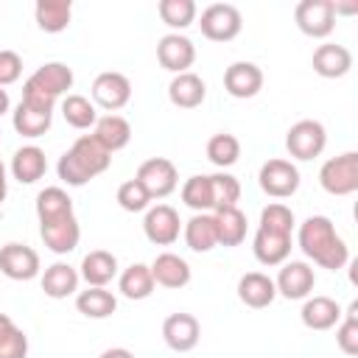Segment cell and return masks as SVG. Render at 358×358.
Instances as JSON below:
<instances>
[{
  "instance_id": "6da1fadb",
  "label": "cell",
  "mask_w": 358,
  "mask_h": 358,
  "mask_svg": "<svg viewBox=\"0 0 358 358\" xmlns=\"http://www.w3.org/2000/svg\"><path fill=\"white\" fill-rule=\"evenodd\" d=\"M39 235L45 246L56 255H70L81 241V227L73 213V199L64 187H45L36 196Z\"/></svg>"
},
{
  "instance_id": "7a4b0ae2",
  "label": "cell",
  "mask_w": 358,
  "mask_h": 358,
  "mask_svg": "<svg viewBox=\"0 0 358 358\" xmlns=\"http://www.w3.org/2000/svg\"><path fill=\"white\" fill-rule=\"evenodd\" d=\"M296 243L305 252V257H310L316 266L327 271H338L350 263V249L327 215L305 218L296 229Z\"/></svg>"
},
{
  "instance_id": "3957f363",
  "label": "cell",
  "mask_w": 358,
  "mask_h": 358,
  "mask_svg": "<svg viewBox=\"0 0 358 358\" xmlns=\"http://www.w3.org/2000/svg\"><path fill=\"white\" fill-rule=\"evenodd\" d=\"M112 162V154L92 137V134H81L56 162V173L67 187H81L90 179H95L98 173H103Z\"/></svg>"
},
{
  "instance_id": "277c9868",
  "label": "cell",
  "mask_w": 358,
  "mask_h": 358,
  "mask_svg": "<svg viewBox=\"0 0 358 358\" xmlns=\"http://www.w3.org/2000/svg\"><path fill=\"white\" fill-rule=\"evenodd\" d=\"M53 106H56V101L39 95V92L22 90V101L11 112V123H14L17 134H22V137H42L50 129Z\"/></svg>"
},
{
  "instance_id": "5b68a950",
  "label": "cell",
  "mask_w": 358,
  "mask_h": 358,
  "mask_svg": "<svg viewBox=\"0 0 358 358\" xmlns=\"http://www.w3.org/2000/svg\"><path fill=\"white\" fill-rule=\"evenodd\" d=\"M319 185L330 196H352L358 190V151L330 157L319 168Z\"/></svg>"
},
{
  "instance_id": "8992f818",
  "label": "cell",
  "mask_w": 358,
  "mask_h": 358,
  "mask_svg": "<svg viewBox=\"0 0 358 358\" xmlns=\"http://www.w3.org/2000/svg\"><path fill=\"white\" fill-rule=\"evenodd\" d=\"M257 182H260V190L271 199H288L299 190V168L291 162V159H266L260 165V173H257Z\"/></svg>"
},
{
  "instance_id": "52a82bcc",
  "label": "cell",
  "mask_w": 358,
  "mask_h": 358,
  "mask_svg": "<svg viewBox=\"0 0 358 358\" xmlns=\"http://www.w3.org/2000/svg\"><path fill=\"white\" fill-rule=\"evenodd\" d=\"M296 28L310 39H324L336 28V8L333 0H299L294 8Z\"/></svg>"
},
{
  "instance_id": "ba28073f",
  "label": "cell",
  "mask_w": 358,
  "mask_h": 358,
  "mask_svg": "<svg viewBox=\"0 0 358 358\" xmlns=\"http://www.w3.org/2000/svg\"><path fill=\"white\" fill-rule=\"evenodd\" d=\"M199 25H201V34L207 39H213V42H229V39H235L241 34L243 17H241L238 6H232V3H213V6H207L201 11Z\"/></svg>"
},
{
  "instance_id": "9c48e42d",
  "label": "cell",
  "mask_w": 358,
  "mask_h": 358,
  "mask_svg": "<svg viewBox=\"0 0 358 358\" xmlns=\"http://www.w3.org/2000/svg\"><path fill=\"white\" fill-rule=\"evenodd\" d=\"M324 145H327V131L319 120L310 117L296 120L285 134V148L294 159H313L324 151Z\"/></svg>"
},
{
  "instance_id": "30bf717a",
  "label": "cell",
  "mask_w": 358,
  "mask_h": 358,
  "mask_svg": "<svg viewBox=\"0 0 358 358\" xmlns=\"http://www.w3.org/2000/svg\"><path fill=\"white\" fill-rule=\"evenodd\" d=\"M70 87H73V70H70L64 62H48V64H42V67H36V70L25 78V84H22V90L39 92V95H45V98H50V101L62 98Z\"/></svg>"
},
{
  "instance_id": "8fae6325",
  "label": "cell",
  "mask_w": 358,
  "mask_h": 358,
  "mask_svg": "<svg viewBox=\"0 0 358 358\" xmlns=\"http://www.w3.org/2000/svg\"><path fill=\"white\" fill-rule=\"evenodd\" d=\"M134 179L148 190L151 199H165V196H171V193L176 190V185H179V171H176V165H173L171 159H165V157H151V159H145V162L137 168V176H134Z\"/></svg>"
},
{
  "instance_id": "7c38bea8",
  "label": "cell",
  "mask_w": 358,
  "mask_h": 358,
  "mask_svg": "<svg viewBox=\"0 0 358 358\" xmlns=\"http://www.w3.org/2000/svg\"><path fill=\"white\" fill-rule=\"evenodd\" d=\"M129 101H131V81L123 73L106 70V73H98L95 76V81H92V103H98L101 109H106L109 115H115Z\"/></svg>"
},
{
  "instance_id": "4fadbf2b",
  "label": "cell",
  "mask_w": 358,
  "mask_h": 358,
  "mask_svg": "<svg viewBox=\"0 0 358 358\" xmlns=\"http://www.w3.org/2000/svg\"><path fill=\"white\" fill-rule=\"evenodd\" d=\"M143 232L157 246L176 243L179 241V232H182L179 213L171 204H154V207H148L145 210V218H143Z\"/></svg>"
},
{
  "instance_id": "5bb4252c",
  "label": "cell",
  "mask_w": 358,
  "mask_h": 358,
  "mask_svg": "<svg viewBox=\"0 0 358 358\" xmlns=\"http://www.w3.org/2000/svg\"><path fill=\"white\" fill-rule=\"evenodd\" d=\"M313 285H316V274L313 266H308L305 260H285L274 280L277 294H282L285 299H308Z\"/></svg>"
},
{
  "instance_id": "9a60e30c",
  "label": "cell",
  "mask_w": 358,
  "mask_h": 358,
  "mask_svg": "<svg viewBox=\"0 0 358 358\" xmlns=\"http://www.w3.org/2000/svg\"><path fill=\"white\" fill-rule=\"evenodd\" d=\"M157 62L165 70H171L173 76L187 73L196 62V45L185 34H165L157 42Z\"/></svg>"
},
{
  "instance_id": "2e32d148",
  "label": "cell",
  "mask_w": 358,
  "mask_h": 358,
  "mask_svg": "<svg viewBox=\"0 0 358 358\" xmlns=\"http://www.w3.org/2000/svg\"><path fill=\"white\" fill-rule=\"evenodd\" d=\"M162 338L173 352H190L201 338V324L193 313H171L162 322Z\"/></svg>"
},
{
  "instance_id": "e0dca14e",
  "label": "cell",
  "mask_w": 358,
  "mask_h": 358,
  "mask_svg": "<svg viewBox=\"0 0 358 358\" xmlns=\"http://www.w3.org/2000/svg\"><path fill=\"white\" fill-rule=\"evenodd\" d=\"M0 274L8 280H34L39 274V255L25 243L0 246Z\"/></svg>"
},
{
  "instance_id": "ac0fdd59",
  "label": "cell",
  "mask_w": 358,
  "mask_h": 358,
  "mask_svg": "<svg viewBox=\"0 0 358 358\" xmlns=\"http://www.w3.org/2000/svg\"><path fill=\"white\" fill-rule=\"evenodd\" d=\"M224 90L232 98H255L263 90V70L255 62H232L224 70Z\"/></svg>"
},
{
  "instance_id": "d6986e66",
  "label": "cell",
  "mask_w": 358,
  "mask_h": 358,
  "mask_svg": "<svg viewBox=\"0 0 358 358\" xmlns=\"http://www.w3.org/2000/svg\"><path fill=\"white\" fill-rule=\"evenodd\" d=\"M148 268H151L154 285H162V288H185L190 282V263L185 257H179L176 252L157 255Z\"/></svg>"
},
{
  "instance_id": "ffe728a7",
  "label": "cell",
  "mask_w": 358,
  "mask_h": 358,
  "mask_svg": "<svg viewBox=\"0 0 358 358\" xmlns=\"http://www.w3.org/2000/svg\"><path fill=\"white\" fill-rule=\"evenodd\" d=\"M168 98H171V103L179 106V109H196V106H201L204 98H207V84H204V78L196 76L193 70L179 73V76H173L171 84H168Z\"/></svg>"
},
{
  "instance_id": "44dd1931",
  "label": "cell",
  "mask_w": 358,
  "mask_h": 358,
  "mask_svg": "<svg viewBox=\"0 0 358 358\" xmlns=\"http://www.w3.org/2000/svg\"><path fill=\"white\" fill-rule=\"evenodd\" d=\"M252 252H255L257 263H263V266H282L291 255V235L257 227L255 241H252Z\"/></svg>"
},
{
  "instance_id": "7402d4cb",
  "label": "cell",
  "mask_w": 358,
  "mask_h": 358,
  "mask_svg": "<svg viewBox=\"0 0 358 358\" xmlns=\"http://www.w3.org/2000/svg\"><path fill=\"white\" fill-rule=\"evenodd\" d=\"M277 296V288H274V280L263 271H246L241 280H238V299L246 305V308H268Z\"/></svg>"
},
{
  "instance_id": "603a6c76",
  "label": "cell",
  "mask_w": 358,
  "mask_h": 358,
  "mask_svg": "<svg viewBox=\"0 0 358 358\" xmlns=\"http://www.w3.org/2000/svg\"><path fill=\"white\" fill-rule=\"evenodd\" d=\"M313 70L322 76V78H341L350 73L352 67V53L344 48V45H336V42H324L313 50V59H310Z\"/></svg>"
},
{
  "instance_id": "cb8c5ba5",
  "label": "cell",
  "mask_w": 358,
  "mask_h": 358,
  "mask_svg": "<svg viewBox=\"0 0 358 358\" xmlns=\"http://www.w3.org/2000/svg\"><path fill=\"white\" fill-rule=\"evenodd\" d=\"M299 319H302V324L308 330H330V327H336L341 322V308H338L336 299L316 294V296L305 299V305L299 310Z\"/></svg>"
},
{
  "instance_id": "d4e9b609",
  "label": "cell",
  "mask_w": 358,
  "mask_h": 358,
  "mask_svg": "<svg viewBox=\"0 0 358 358\" xmlns=\"http://www.w3.org/2000/svg\"><path fill=\"white\" fill-rule=\"evenodd\" d=\"M78 277H81L87 285L106 288V285L117 277V257H115L112 252H106V249H92L90 255H84Z\"/></svg>"
},
{
  "instance_id": "484cf974",
  "label": "cell",
  "mask_w": 358,
  "mask_h": 358,
  "mask_svg": "<svg viewBox=\"0 0 358 358\" xmlns=\"http://www.w3.org/2000/svg\"><path fill=\"white\" fill-rule=\"evenodd\" d=\"M48 171V159H45V151L39 145H22L14 151L11 157V176L20 182V185H34L45 176Z\"/></svg>"
},
{
  "instance_id": "4316f807",
  "label": "cell",
  "mask_w": 358,
  "mask_h": 358,
  "mask_svg": "<svg viewBox=\"0 0 358 358\" xmlns=\"http://www.w3.org/2000/svg\"><path fill=\"white\" fill-rule=\"evenodd\" d=\"M92 137H95L109 154H115V151H120V148L129 145V140H131V126H129V120L120 117V115H103V117L95 120Z\"/></svg>"
},
{
  "instance_id": "83f0119b",
  "label": "cell",
  "mask_w": 358,
  "mask_h": 358,
  "mask_svg": "<svg viewBox=\"0 0 358 358\" xmlns=\"http://www.w3.org/2000/svg\"><path fill=\"white\" fill-rule=\"evenodd\" d=\"M182 235H185L187 249H193V252H210L218 246L213 213H196L193 218H187L182 227Z\"/></svg>"
},
{
  "instance_id": "f1b7e54d",
  "label": "cell",
  "mask_w": 358,
  "mask_h": 358,
  "mask_svg": "<svg viewBox=\"0 0 358 358\" xmlns=\"http://www.w3.org/2000/svg\"><path fill=\"white\" fill-rule=\"evenodd\" d=\"M78 280L81 277L70 263H53L42 274V291L50 299H64V296L78 291Z\"/></svg>"
},
{
  "instance_id": "f546056e",
  "label": "cell",
  "mask_w": 358,
  "mask_h": 358,
  "mask_svg": "<svg viewBox=\"0 0 358 358\" xmlns=\"http://www.w3.org/2000/svg\"><path fill=\"white\" fill-rule=\"evenodd\" d=\"M76 308L81 316L87 319H109L115 310H117V299L112 291L106 288H95V285H87V291H78L76 294Z\"/></svg>"
},
{
  "instance_id": "4dcf8cb0",
  "label": "cell",
  "mask_w": 358,
  "mask_h": 358,
  "mask_svg": "<svg viewBox=\"0 0 358 358\" xmlns=\"http://www.w3.org/2000/svg\"><path fill=\"white\" fill-rule=\"evenodd\" d=\"M34 17L45 34H62L73 20V3L70 0H39L34 8Z\"/></svg>"
},
{
  "instance_id": "1f68e13d",
  "label": "cell",
  "mask_w": 358,
  "mask_h": 358,
  "mask_svg": "<svg viewBox=\"0 0 358 358\" xmlns=\"http://www.w3.org/2000/svg\"><path fill=\"white\" fill-rule=\"evenodd\" d=\"M117 291L126 296V299H148L154 294V277H151V268L145 263H131L129 268L120 271L117 277Z\"/></svg>"
},
{
  "instance_id": "d6a6232c",
  "label": "cell",
  "mask_w": 358,
  "mask_h": 358,
  "mask_svg": "<svg viewBox=\"0 0 358 358\" xmlns=\"http://www.w3.org/2000/svg\"><path fill=\"white\" fill-rule=\"evenodd\" d=\"M215 218V235L218 246H241L246 241V215L238 207H227L213 213Z\"/></svg>"
},
{
  "instance_id": "836d02e7",
  "label": "cell",
  "mask_w": 358,
  "mask_h": 358,
  "mask_svg": "<svg viewBox=\"0 0 358 358\" xmlns=\"http://www.w3.org/2000/svg\"><path fill=\"white\" fill-rule=\"evenodd\" d=\"M62 115L67 120V126L84 131V129H92L95 120H98V112H95V103L87 98V95H78V92H67L64 101H62Z\"/></svg>"
},
{
  "instance_id": "e575fe53",
  "label": "cell",
  "mask_w": 358,
  "mask_h": 358,
  "mask_svg": "<svg viewBox=\"0 0 358 358\" xmlns=\"http://www.w3.org/2000/svg\"><path fill=\"white\" fill-rule=\"evenodd\" d=\"M241 157V140L229 131H218L207 140V159L215 165V168H229L235 165Z\"/></svg>"
},
{
  "instance_id": "d590c367",
  "label": "cell",
  "mask_w": 358,
  "mask_h": 358,
  "mask_svg": "<svg viewBox=\"0 0 358 358\" xmlns=\"http://www.w3.org/2000/svg\"><path fill=\"white\" fill-rule=\"evenodd\" d=\"M157 11H159L162 22L168 28H173V34L185 31L196 20V3L193 0H159Z\"/></svg>"
},
{
  "instance_id": "8d00e7d4",
  "label": "cell",
  "mask_w": 358,
  "mask_h": 358,
  "mask_svg": "<svg viewBox=\"0 0 358 358\" xmlns=\"http://www.w3.org/2000/svg\"><path fill=\"white\" fill-rule=\"evenodd\" d=\"M210 190H213V213L238 207L241 199V182L232 173H210Z\"/></svg>"
},
{
  "instance_id": "74e56055",
  "label": "cell",
  "mask_w": 358,
  "mask_h": 358,
  "mask_svg": "<svg viewBox=\"0 0 358 358\" xmlns=\"http://www.w3.org/2000/svg\"><path fill=\"white\" fill-rule=\"evenodd\" d=\"M182 201L196 210V213H210L213 210V190H210V176L196 173L182 185Z\"/></svg>"
},
{
  "instance_id": "f35d334b",
  "label": "cell",
  "mask_w": 358,
  "mask_h": 358,
  "mask_svg": "<svg viewBox=\"0 0 358 358\" xmlns=\"http://www.w3.org/2000/svg\"><path fill=\"white\" fill-rule=\"evenodd\" d=\"M294 213L291 207H285L282 201H271L260 210V224L263 229H271V232H282V235H291L294 232Z\"/></svg>"
},
{
  "instance_id": "ab89813d",
  "label": "cell",
  "mask_w": 358,
  "mask_h": 358,
  "mask_svg": "<svg viewBox=\"0 0 358 358\" xmlns=\"http://www.w3.org/2000/svg\"><path fill=\"white\" fill-rule=\"evenodd\" d=\"M336 344L344 355H358V302H352L336 327Z\"/></svg>"
},
{
  "instance_id": "60d3db41",
  "label": "cell",
  "mask_w": 358,
  "mask_h": 358,
  "mask_svg": "<svg viewBox=\"0 0 358 358\" xmlns=\"http://www.w3.org/2000/svg\"><path fill=\"white\" fill-rule=\"evenodd\" d=\"M117 204L126 210V213H143L151 207V196L148 190L137 182V179H126L120 187H117Z\"/></svg>"
},
{
  "instance_id": "b9f144b4",
  "label": "cell",
  "mask_w": 358,
  "mask_h": 358,
  "mask_svg": "<svg viewBox=\"0 0 358 358\" xmlns=\"http://www.w3.org/2000/svg\"><path fill=\"white\" fill-rule=\"evenodd\" d=\"M28 355V336L14 324L0 338V358H25Z\"/></svg>"
},
{
  "instance_id": "7bdbcfd3",
  "label": "cell",
  "mask_w": 358,
  "mask_h": 358,
  "mask_svg": "<svg viewBox=\"0 0 358 358\" xmlns=\"http://www.w3.org/2000/svg\"><path fill=\"white\" fill-rule=\"evenodd\" d=\"M22 76V59L14 50H0V87L14 84Z\"/></svg>"
},
{
  "instance_id": "ee69618b",
  "label": "cell",
  "mask_w": 358,
  "mask_h": 358,
  "mask_svg": "<svg viewBox=\"0 0 358 358\" xmlns=\"http://www.w3.org/2000/svg\"><path fill=\"white\" fill-rule=\"evenodd\" d=\"M98 358H134V352L126 350V347H109V350H103Z\"/></svg>"
},
{
  "instance_id": "f6af8a7d",
  "label": "cell",
  "mask_w": 358,
  "mask_h": 358,
  "mask_svg": "<svg viewBox=\"0 0 358 358\" xmlns=\"http://www.w3.org/2000/svg\"><path fill=\"white\" fill-rule=\"evenodd\" d=\"M6 193H8V173H6V165L0 159V204L6 201Z\"/></svg>"
},
{
  "instance_id": "bcb514c9",
  "label": "cell",
  "mask_w": 358,
  "mask_h": 358,
  "mask_svg": "<svg viewBox=\"0 0 358 358\" xmlns=\"http://www.w3.org/2000/svg\"><path fill=\"white\" fill-rule=\"evenodd\" d=\"M11 327H14V319H11L8 313H0V338H3V336H6Z\"/></svg>"
},
{
  "instance_id": "7dc6e473",
  "label": "cell",
  "mask_w": 358,
  "mask_h": 358,
  "mask_svg": "<svg viewBox=\"0 0 358 358\" xmlns=\"http://www.w3.org/2000/svg\"><path fill=\"white\" fill-rule=\"evenodd\" d=\"M11 109V98H8V92L0 87V115H6Z\"/></svg>"
},
{
  "instance_id": "c3c4849f",
  "label": "cell",
  "mask_w": 358,
  "mask_h": 358,
  "mask_svg": "<svg viewBox=\"0 0 358 358\" xmlns=\"http://www.w3.org/2000/svg\"><path fill=\"white\" fill-rule=\"evenodd\" d=\"M0 134H3V131H0Z\"/></svg>"
}]
</instances>
